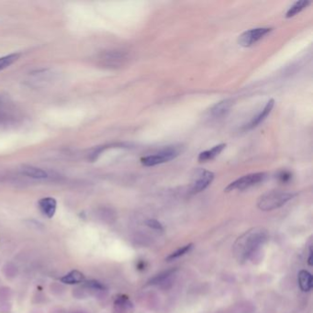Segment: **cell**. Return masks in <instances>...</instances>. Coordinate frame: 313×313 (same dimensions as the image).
Here are the masks:
<instances>
[{"instance_id":"9","label":"cell","mask_w":313,"mask_h":313,"mask_svg":"<svg viewBox=\"0 0 313 313\" xmlns=\"http://www.w3.org/2000/svg\"><path fill=\"white\" fill-rule=\"evenodd\" d=\"M232 105H233L232 99L221 100L211 108L210 114L213 119H222L229 114Z\"/></svg>"},{"instance_id":"11","label":"cell","mask_w":313,"mask_h":313,"mask_svg":"<svg viewBox=\"0 0 313 313\" xmlns=\"http://www.w3.org/2000/svg\"><path fill=\"white\" fill-rule=\"evenodd\" d=\"M132 303L126 295L117 296L114 301V312L115 313H129L132 310Z\"/></svg>"},{"instance_id":"7","label":"cell","mask_w":313,"mask_h":313,"mask_svg":"<svg viewBox=\"0 0 313 313\" xmlns=\"http://www.w3.org/2000/svg\"><path fill=\"white\" fill-rule=\"evenodd\" d=\"M197 178L194 181L191 188V192L193 194H197L201 191L205 190L212 183L214 179V174L211 171L201 170L197 171Z\"/></svg>"},{"instance_id":"20","label":"cell","mask_w":313,"mask_h":313,"mask_svg":"<svg viewBox=\"0 0 313 313\" xmlns=\"http://www.w3.org/2000/svg\"><path fill=\"white\" fill-rule=\"evenodd\" d=\"M21 55L19 54H12V55H6L3 57H0V71L7 68L10 66L13 63L17 61L20 58Z\"/></svg>"},{"instance_id":"6","label":"cell","mask_w":313,"mask_h":313,"mask_svg":"<svg viewBox=\"0 0 313 313\" xmlns=\"http://www.w3.org/2000/svg\"><path fill=\"white\" fill-rule=\"evenodd\" d=\"M272 31L271 28H256L246 31L239 36V44L243 47H250L260 41L264 36Z\"/></svg>"},{"instance_id":"23","label":"cell","mask_w":313,"mask_h":313,"mask_svg":"<svg viewBox=\"0 0 313 313\" xmlns=\"http://www.w3.org/2000/svg\"><path fill=\"white\" fill-rule=\"evenodd\" d=\"M291 177H292V175L288 171H281L279 174V180L281 182H284V183L288 182L291 179Z\"/></svg>"},{"instance_id":"3","label":"cell","mask_w":313,"mask_h":313,"mask_svg":"<svg viewBox=\"0 0 313 313\" xmlns=\"http://www.w3.org/2000/svg\"><path fill=\"white\" fill-rule=\"evenodd\" d=\"M21 119V112L13 102L8 98L0 95V129H7Z\"/></svg>"},{"instance_id":"24","label":"cell","mask_w":313,"mask_h":313,"mask_svg":"<svg viewBox=\"0 0 313 313\" xmlns=\"http://www.w3.org/2000/svg\"><path fill=\"white\" fill-rule=\"evenodd\" d=\"M313 249H312V247H311V248H310V256H309V259H308V264H309V266H313Z\"/></svg>"},{"instance_id":"13","label":"cell","mask_w":313,"mask_h":313,"mask_svg":"<svg viewBox=\"0 0 313 313\" xmlns=\"http://www.w3.org/2000/svg\"><path fill=\"white\" fill-rule=\"evenodd\" d=\"M21 173L29 177H31L33 179H46L49 175L45 170H42L39 167H36L33 165H28L25 164L21 167Z\"/></svg>"},{"instance_id":"18","label":"cell","mask_w":313,"mask_h":313,"mask_svg":"<svg viewBox=\"0 0 313 313\" xmlns=\"http://www.w3.org/2000/svg\"><path fill=\"white\" fill-rule=\"evenodd\" d=\"M310 4H311V2L308 1V0H300V1L295 2L292 6L289 7V9L287 10V12L286 14V18H287V19L292 18L295 15L300 13L301 10H303Z\"/></svg>"},{"instance_id":"8","label":"cell","mask_w":313,"mask_h":313,"mask_svg":"<svg viewBox=\"0 0 313 313\" xmlns=\"http://www.w3.org/2000/svg\"><path fill=\"white\" fill-rule=\"evenodd\" d=\"M101 60L106 66L119 67L127 60V55L122 51H110L103 55Z\"/></svg>"},{"instance_id":"19","label":"cell","mask_w":313,"mask_h":313,"mask_svg":"<svg viewBox=\"0 0 313 313\" xmlns=\"http://www.w3.org/2000/svg\"><path fill=\"white\" fill-rule=\"evenodd\" d=\"M193 247H194L193 244L185 245L183 247L177 249V251H175V252L170 253V254L165 258V261L171 262V261H174L175 259L179 258V257H181V256H183L185 254H187V253H188V252H190L191 250L193 249Z\"/></svg>"},{"instance_id":"14","label":"cell","mask_w":313,"mask_h":313,"mask_svg":"<svg viewBox=\"0 0 313 313\" xmlns=\"http://www.w3.org/2000/svg\"><path fill=\"white\" fill-rule=\"evenodd\" d=\"M225 147H226V144L225 143H221V144H219L214 146L211 150L205 151L199 154V156L197 157V160L199 162H207V161H211L215 159L216 157L219 156V154L224 150Z\"/></svg>"},{"instance_id":"12","label":"cell","mask_w":313,"mask_h":313,"mask_svg":"<svg viewBox=\"0 0 313 313\" xmlns=\"http://www.w3.org/2000/svg\"><path fill=\"white\" fill-rule=\"evenodd\" d=\"M274 106H275V100L272 98V99H270L268 102L266 103L265 108L259 113L258 115H256L252 119V122L249 123V125H248V128L252 129V128L258 126L259 124L262 122H264L266 120V117L268 116L270 114V112L272 111Z\"/></svg>"},{"instance_id":"17","label":"cell","mask_w":313,"mask_h":313,"mask_svg":"<svg viewBox=\"0 0 313 313\" xmlns=\"http://www.w3.org/2000/svg\"><path fill=\"white\" fill-rule=\"evenodd\" d=\"M177 268H172V269H169L167 271H164V272H162L159 275H156V277H154L153 279H151L148 281L147 285H161V284H163V282L171 278L175 273L177 272Z\"/></svg>"},{"instance_id":"10","label":"cell","mask_w":313,"mask_h":313,"mask_svg":"<svg viewBox=\"0 0 313 313\" xmlns=\"http://www.w3.org/2000/svg\"><path fill=\"white\" fill-rule=\"evenodd\" d=\"M39 209L41 213L47 218H53L55 216L57 202L54 197H43L39 200Z\"/></svg>"},{"instance_id":"16","label":"cell","mask_w":313,"mask_h":313,"mask_svg":"<svg viewBox=\"0 0 313 313\" xmlns=\"http://www.w3.org/2000/svg\"><path fill=\"white\" fill-rule=\"evenodd\" d=\"M85 276L83 273L78 271V270H72L68 274L64 275L63 278L60 279L62 283L66 284V285H75V284H79L85 281Z\"/></svg>"},{"instance_id":"4","label":"cell","mask_w":313,"mask_h":313,"mask_svg":"<svg viewBox=\"0 0 313 313\" xmlns=\"http://www.w3.org/2000/svg\"><path fill=\"white\" fill-rule=\"evenodd\" d=\"M179 156V151L176 147L169 146L163 150L158 152L156 154H154L152 156H147L141 159V163L144 166H155L157 164L167 163L171 160L175 159Z\"/></svg>"},{"instance_id":"2","label":"cell","mask_w":313,"mask_h":313,"mask_svg":"<svg viewBox=\"0 0 313 313\" xmlns=\"http://www.w3.org/2000/svg\"><path fill=\"white\" fill-rule=\"evenodd\" d=\"M296 196V193L284 191H270L259 197L257 207L263 211H274L281 208Z\"/></svg>"},{"instance_id":"1","label":"cell","mask_w":313,"mask_h":313,"mask_svg":"<svg viewBox=\"0 0 313 313\" xmlns=\"http://www.w3.org/2000/svg\"><path fill=\"white\" fill-rule=\"evenodd\" d=\"M267 238L268 232L264 228L255 227L246 231L234 243V257L240 264L245 263L266 243Z\"/></svg>"},{"instance_id":"5","label":"cell","mask_w":313,"mask_h":313,"mask_svg":"<svg viewBox=\"0 0 313 313\" xmlns=\"http://www.w3.org/2000/svg\"><path fill=\"white\" fill-rule=\"evenodd\" d=\"M266 173L260 172V173H253L247 175L245 177H241L233 181L232 183L229 185L226 188L225 192H231L233 190H245L246 188H249L252 186H255L258 183L263 182L266 178Z\"/></svg>"},{"instance_id":"22","label":"cell","mask_w":313,"mask_h":313,"mask_svg":"<svg viewBox=\"0 0 313 313\" xmlns=\"http://www.w3.org/2000/svg\"><path fill=\"white\" fill-rule=\"evenodd\" d=\"M145 224L147 225L148 227H150L154 230H156L159 232H163V225L161 224V222H159L156 219H147L145 221Z\"/></svg>"},{"instance_id":"21","label":"cell","mask_w":313,"mask_h":313,"mask_svg":"<svg viewBox=\"0 0 313 313\" xmlns=\"http://www.w3.org/2000/svg\"><path fill=\"white\" fill-rule=\"evenodd\" d=\"M85 286H87L89 289H93V290H97V291H103L106 289V286L103 285L102 283H100L99 281L96 280H89L85 283Z\"/></svg>"},{"instance_id":"15","label":"cell","mask_w":313,"mask_h":313,"mask_svg":"<svg viewBox=\"0 0 313 313\" xmlns=\"http://www.w3.org/2000/svg\"><path fill=\"white\" fill-rule=\"evenodd\" d=\"M299 286L303 292H309L313 289V276L307 270H301L298 276Z\"/></svg>"}]
</instances>
